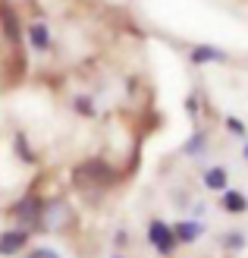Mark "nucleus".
<instances>
[{"mask_svg":"<svg viewBox=\"0 0 248 258\" xmlns=\"http://www.w3.org/2000/svg\"><path fill=\"white\" fill-rule=\"evenodd\" d=\"M242 154H245V161H248V142H245V148H242Z\"/></svg>","mask_w":248,"mask_h":258,"instance_id":"nucleus-16","label":"nucleus"},{"mask_svg":"<svg viewBox=\"0 0 248 258\" xmlns=\"http://www.w3.org/2000/svg\"><path fill=\"white\" fill-rule=\"evenodd\" d=\"M220 205H223V211H229V214H242L248 208V199L239 189H226V192H220Z\"/></svg>","mask_w":248,"mask_h":258,"instance_id":"nucleus-10","label":"nucleus"},{"mask_svg":"<svg viewBox=\"0 0 248 258\" xmlns=\"http://www.w3.org/2000/svg\"><path fill=\"white\" fill-rule=\"evenodd\" d=\"M148 246L157 255H173L179 249V242L173 236V227H170L167 221H160V217H154V221L148 224Z\"/></svg>","mask_w":248,"mask_h":258,"instance_id":"nucleus-3","label":"nucleus"},{"mask_svg":"<svg viewBox=\"0 0 248 258\" xmlns=\"http://www.w3.org/2000/svg\"><path fill=\"white\" fill-rule=\"evenodd\" d=\"M192 63H198V67H204V63H226V54L220 47H211V44H198L192 47Z\"/></svg>","mask_w":248,"mask_h":258,"instance_id":"nucleus-8","label":"nucleus"},{"mask_svg":"<svg viewBox=\"0 0 248 258\" xmlns=\"http://www.w3.org/2000/svg\"><path fill=\"white\" fill-rule=\"evenodd\" d=\"M44 214H47V205L41 196H35V192H29V196H22L16 205L10 208V217L13 221H19L22 230H41L44 227Z\"/></svg>","mask_w":248,"mask_h":258,"instance_id":"nucleus-2","label":"nucleus"},{"mask_svg":"<svg viewBox=\"0 0 248 258\" xmlns=\"http://www.w3.org/2000/svg\"><path fill=\"white\" fill-rule=\"evenodd\" d=\"M116 179H120V173H116L113 164L104 161V158H88L82 164H75V170H72V183H79L85 189H107V186L116 183Z\"/></svg>","mask_w":248,"mask_h":258,"instance_id":"nucleus-1","label":"nucleus"},{"mask_svg":"<svg viewBox=\"0 0 248 258\" xmlns=\"http://www.w3.org/2000/svg\"><path fill=\"white\" fill-rule=\"evenodd\" d=\"M220 242H223V249H229V252H239V249H245V236H242V233H226V236L220 239Z\"/></svg>","mask_w":248,"mask_h":258,"instance_id":"nucleus-13","label":"nucleus"},{"mask_svg":"<svg viewBox=\"0 0 248 258\" xmlns=\"http://www.w3.org/2000/svg\"><path fill=\"white\" fill-rule=\"evenodd\" d=\"M173 236L179 246H192V242H198L204 236V224L201 221H176L173 224Z\"/></svg>","mask_w":248,"mask_h":258,"instance_id":"nucleus-6","label":"nucleus"},{"mask_svg":"<svg viewBox=\"0 0 248 258\" xmlns=\"http://www.w3.org/2000/svg\"><path fill=\"white\" fill-rule=\"evenodd\" d=\"M0 32L10 44H19L22 41V22H19V13L13 10L10 4H0Z\"/></svg>","mask_w":248,"mask_h":258,"instance_id":"nucleus-4","label":"nucleus"},{"mask_svg":"<svg viewBox=\"0 0 248 258\" xmlns=\"http://www.w3.org/2000/svg\"><path fill=\"white\" fill-rule=\"evenodd\" d=\"M113 258H126V255H120V252H116V255H113Z\"/></svg>","mask_w":248,"mask_h":258,"instance_id":"nucleus-17","label":"nucleus"},{"mask_svg":"<svg viewBox=\"0 0 248 258\" xmlns=\"http://www.w3.org/2000/svg\"><path fill=\"white\" fill-rule=\"evenodd\" d=\"M204 148H207V136L204 133H195L186 145H182V154H186V158H198V154H204Z\"/></svg>","mask_w":248,"mask_h":258,"instance_id":"nucleus-11","label":"nucleus"},{"mask_svg":"<svg viewBox=\"0 0 248 258\" xmlns=\"http://www.w3.org/2000/svg\"><path fill=\"white\" fill-rule=\"evenodd\" d=\"M29 239H32V233H29V230H22V227H16V230H4V233H0V258L19 255L25 246H29Z\"/></svg>","mask_w":248,"mask_h":258,"instance_id":"nucleus-5","label":"nucleus"},{"mask_svg":"<svg viewBox=\"0 0 248 258\" xmlns=\"http://www.w3.org/2000/svg\"><path fill=\"white\" fill-rule=\"evenodd\" d=\"M29 44L35 50H50V47H54V38H50V29H47L44 22L29 25Z\"/></svg>","mask_w":248,"mask_h":258,"instance_id":"nucleus-9","label":"nucleus"},{"mask_svg":"<svg viewBox=\"0 0 248 258\" xmlns=\"http://www.w3.org/2000/svg\"><path fill=\"white\" fill-rule=\"evenodd\" d=\"M16 154L25 164H35V151L29 148V139H25V136H16Z\"/></svg>","mask_w":248,"mask_h":258,"instance_id":"nucleus-12","label":"nucleus"},{"mask_svg":"<svg viewBox=\"0 0 248 258\" xmlns=\"http://www.w3.org/2000/svg\"><path fill=\"white\" fill-rule=\"evenodd\" d=\"M201 179H204V189L217 192V196L229 189V173H226V167H207Z\"/></svg>","mask_w":248,"mask_h":258,"instance_id":"nucleus-7","label":"nucleus"},{"mask_svg":"<svg viewBox=\"0 0 248 258\" xmlns=\"http://www.w3.org/2000/svg\"><path fill=\"white\" fill-rule=\"evenodd\" d=\"M72 104L82 110V117H95V107H91V101H88V98H72Z\"/></svg>","mask_w":248,"mask_h":258,"instance_id":"nucleus-14","label":"nucleus"},{"mask_svg":"<svg viewBox=\"0 0 248 258\" xmlns=\"http://www.w3.org/2000/svg\"><path fill=\"white\" fill-rule=\"evenodd\" d=\"M226 126H229V129H232V133H236V136H242V139H245V126H242V123H239L236 117H229V120H226Z\"/></svg>","mask_w":248,"mask_h":258,"instance_id":"nucleus-15","label":"nucleus"}]
</instances>
